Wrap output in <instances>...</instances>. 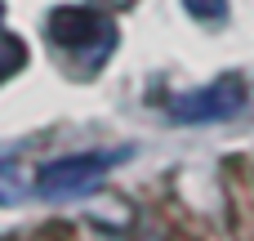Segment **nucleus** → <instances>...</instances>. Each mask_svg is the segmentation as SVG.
I'll list each match as a JSON object with an SVG mask.
<instances>
[{
  "instance_id": "39448f33",
  "label": "nucleus",
  "mask_w": 254,
  "mask_h": 241,
  "mask_svg": "<svg viewBox=\"0 0 254 241\" xmlns=\"http://www.w3.org/2000/svg\"><path fill=\"white\" fill-rule=\"evenodd\" d=\"M183 9L192 18H201V22H219L228 13V0H183Z\"/></svg>"
},
{
  "instance_id": "f03ea898",
  "label": "nucleus",
  "mask_w": 254,
  "mask_h": 241,
  "mask_svg": "<svg viewBox=\"0 0 254 241\" xmlns=\"http://www.w3.org/2000/svg\"><path fill=\"white\" fill-rule=\"evenodd\" d=\"M125 157V148L121 152H94V157H71V161H54V165H45L40 174H36V192L40 197H80V192H89L116 161Z\"/></svg>"
},
{
  "instance_id": "423d86ee",
  "label": "nucleus",
  "mask_w": 254,
  "mask_h": 241,
  "mask_svg": "<svg viewBox=\"0 0 254 241\" xmlns=\"http://www.w3.org/2000/svg\"><path fill=\"white\" fill-rule=\"evenodd\" d=\"M0 13H4V9H0Z\"/></svg>"
},
{
  "instance_id": "7ed1b4c3",
  "label": "nucleus",
  "mask_w": 254,
  "mask_h": 241,
  "mask_svg": "<svg viewBox=\"0 0 254 241\" xmlns=\"http://www.w3.org/2000/svg\"><path fill=\"white\" fill-rule=\"evenodd\" d=\"M241 103H246L241 80H237V76H223V80H214V85H205V89H196V94L174 98V103H170V112H174L179 121L201 125V121H223V116H232Z\"/></svg>"
},
{
  "instance_id": "f257e3e1",
  "label": "nucleus",
  "mask_w": 254,
  "mask_h": 241,
  "mask_svg": "<svg viewBox=\"0 0 254 241\" xmlns=\"http://www.w3.org/2000/svg\"><path fill=\"white\" fill-rule=\"evenodd\" d=\"M49 36H54L58 49L89 54V58H107V49L116 45L112 18H103L94 9H54L49 13Z\"/></svg>"
},
{
  "instance_id": "20e7f679",
  "label": "nucleus",
  "mask_w": 254,
  "mask_h": 241,
  "mask_svg": "<svg viewBox=\"0 0 254 241\" xmlns=\"http://www.w3.org/2000/svg\"><path fill=\"white\" fill-rule=\"evenodd\" d=\"M22 63H27V45H22L18 36L0 31V85H4L13 72H22Z\"/></svg>"
}]
</instances>
